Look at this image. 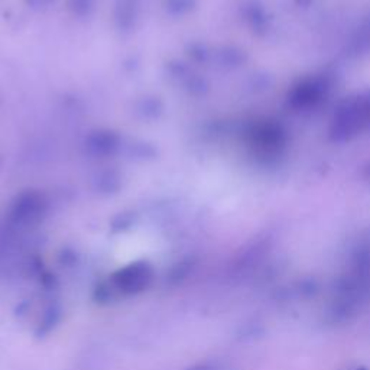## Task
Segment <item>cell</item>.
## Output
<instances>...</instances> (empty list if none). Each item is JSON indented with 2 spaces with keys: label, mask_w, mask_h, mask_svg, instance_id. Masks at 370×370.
Segmentation results:
<instances>
[{
  "label": "cell",
  "mask_w": 370,
  "mask_h": 370,
  "mask_svg": "<svg viewBox=\"0 0 370 370\" xmlns=\"http://www.w3.org/2000/svg\"><path fill=\"white\" fill-rule=\"evenodd\" d=\"M357 370H366V369H357Z\"/></svg>",
  "instance_id": "cell-1"
}]
</instances>
